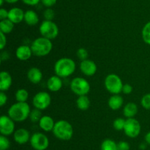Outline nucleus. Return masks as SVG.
<instances>
[{
	"label": "nucleus",
	"instance_id": "nucleus-13",
	"mask_svg": "<svg viewBox=\"0 0 150 150\" xmlns=\"http://www.w3.org/2000/svg\"><path fill=\"white\" fill-rule=\"evenodd\" d=\"M32 135H30V132L28 129L25 128H19L16 129L13 133V138L16 143L21 144H26V143L30 141V138Z\"/></svg>",
	"mask_w": 150,
	"mask_h": 150
},
{
	"label": "nucleus",
	"instance_id": "nucleus-2",
	"mask_svg": "<svg viewBox=\"0 0 150 150\" xmlns=\"http://www.w3.org/2000/svg\"><path fill=\"white\" fill-rule=\"evenodd\" d=\"M76 69V63L69 57H61L54 64L55 74L61 78L68 77L74 73Z\"/></svg>",
	"mask_w": 150,
	"mask_h": 150
},
{
	"label": "nucleus",
	"instance_id": "nucleus-37",
	"mask_svg": "<svg viewBox=\"0 0 150 150\" xmlns=\"http://www.w3.org/2000/svg\"><path fill=\"white\" fill-rule=\"evenodd\" d=\"M133 86L131 85H130V84H125L123 85L122 92L124 94H130L133 92Z\"/></svg>",
	"mask_w": 150,
	"mask_h": 150
},
{
	"label": "nucleus",
	"instance_id": "nucleus-33",
	"mask_svg": "<svg viewBox=\"0 0 150 150\" xmlns=\"http://www.w3.org/2000/svg\"><path fill=\"white\" fill-rule=\"evenodd\" d=\"M43 16L45 20L53 21L55 16V13L51 8H46L43 12Z\"/></svg>",
	"mask_w": 150,
	"mask_h": 150
},
{
	"label": "nucleus",
	"instance_id": "nucleus-22",
	"mask_svg": "<svg viewBox=\"0 0 150 150\" xmlns=\"http://www.w3.org/2000/svg\"><path fill=\"white\" fill-rule=\"evenodd\" d=\"M138 113V106L134 102H128L124 106L123 115L127 119L134 118Z\"/></svg>",
	"mask_w": 150,
	"mask_h": 150
},
{
	"label": "nucleus",
	"instance_id": "nucleus-18",
	"mask_svg": "<svg viewBox=\"0 0 150 150\" xmlns=\"http://www.w3.org/2000/svg\"><path fill=\"white\" fill-rule=\"evenodd\" d=\"M56 122L50 116H42L40 121L38 122L40 128L44 132H51L53 131Z\"/></svg>",
	"mask_w": 150,
	"mask_h": 150
},
{
	"label": "nucleus",
	"instance_id": "nucleus-29",
	"mask_svg": "<svg viewBox=\"0 0 150 150\" xmlns=\"http://www.w3.org/2000/svg\"><path fill=\"white\" fill-rule=\"evenodd\" d=\"M126 119L123 118H117L113 122V126L114 129L117 131H122L124 129L125 125Z\"/></svg>",
	"mask_w": 150,
	"mask_h": 150
},
{
	"label": "nucleus",
	"instance_id": "nucleus-41",
	"mask_svg": "<svg viewBox=\"0 0 150 150\" xmlns=\"http://www.w3.org/2000/svg\"><path fill=\"white\" fill-rule=\"evenodd\" d=\"M10 57V54L7 51H3L1 53V60H7Z\"/></svg>",
	"mask_w": 150,
	"mask_h": 150
},
{
	"label": "nucleus",
	"instance_id": "nucleus-24",
	"mask_svg": "<svg viewBox=\"0 0 150 150\" xmlns=\"http://www.w3.org/2000/svg\"><path fill=\"white\" fill-rule=\"evenodd\" d=\"M14 25V24L8 19L1 20L0 21V32H3L5 35L10 33L13 30Z\"/></svg>",
	"mask_w": 150,
	"mask_h": 150
},
{
	"label": "nucleus",
	"instance_id": "nucleus-45",
	"mask_svg": "<svg viewBox=\"0 0 150 150\" xmlns=\"http://www.w3.org/2000/svg\"><path fill=\"white\" fill-rule=\"evenodd\" d=\"M4 1H5L4 0H0V6H2Z\"/></svg>",
	"mask_w": 150,
	"mask_h": 150
},
{
	"label": "nucleus",
	"instance_id": "nucleus-11",
	"mask_svg": "<svg viewBox=\"0 0 150 150\" xmlns=\"http://www.w3.org/2000/svg\"><path fill=\"white\" fill-rule=\"evenodd\" d=\"M15 121L7 115L0 117V133L4 136H10L15 132Z\"/></svg>",
	"mask_w": 150,
	"mask_h": 150
},
{
	"label": "nucleus",
	"instance_id": "nucleus-19",
	"mask_svg": "<svg viewBox=\"0 0 150 150\" xmlns=\"http://www.w3.org/2000/svg\"><path fill=\"white\" fill-rule=\"evenodd\" d=\"M27 78L30 82L33 84H38L42 79V73L40 69L37 67H32L28 70Z\"/></svg>",
	"mask_w": 150,
	"mask_h": 150
},
{
	"label": "nucleus",
	"instance_id": "nucleus-43",
	"mask_svg": "<svg viewBox=\"0 0 150 150\" xmlns=\"http://www.w3.org/2000/svg\"><path fill=\"white\" fill-rule=\"evenodd\" d=\"M147 145L148 144H146V142L145 143H142L141 144H139V149H140L141 150H145L146 148H147Z\"/></svg>",
	"mask_w": 150,
	"mask_h": 150
},
{
	"label": "nucleus",
	"instance_id": "nucleus-7",
	"mask_svg": "<svg viewBox=\"0 0 150 150\" xmlns=\"http://www.w3.org/2000/svg\"><path fill=\"white\" fill-rule=\"evenodd\" d=\"M40 33L41 36L46 38L49 40L55 39L59 35V29L57 24L53 21L44 20L41 23L39 27Z\"/></svg>",
	"mask_w": 150,
	"mask_h": 150
},
{
	"label": "nucleus",
	"instance_id": "nucleus-40",
	"mask_svg": "<svg viewBox=\"0 0 150 150\" xmlns=\"http://www.w3.org/2000/svg\"><path fill=\"white\" fill-rule=\"evenodd\" d=\"M25 4L29 6H35L39 4L41 0H21Z\"/></svg>",
	"mask_w": 150,
	"mask_h": 150
},
{
	"label": "nucleus",
	"instance_id": "nucleus-42",
	"mask_svg": "<svg viewBox=\"0 0 150 150\" xmlns=\"http://www.w3.org/2000/svg\"><path fill=\"white\" fill-rule=\"evenodd\" d=\"M144 140H145V142H146L148 145L150 146V131L145 135Z\"/></svg>",
	"mask_w": 150,
	"mask_h": 150
},
{
	"label": "nucleus",
	"instance_id": "nucleus-26",
	"mask_svg": "<svg viewBox=\"0 0 150 150\" xmlns=\"http://www.w3.org/2000/svg\"><path fill=\"white\" fill-rule=\"evenodd\" d=\"M29 92L24 88L18 89L15 94L16 101H18V102H26L29 99Z\"/></svg>",
	"mask_w": 150,
	"mask_h": 150
},
{
	"label": "nucleus",
	"instance_id": "nucleus-10",
	"mask_svg": "<svg viewBox=\"0 0 150 150\" xmlns=\"http://www.w3.org/2000/svg\"><path fill=\"white\" fill-rule=\"evenodd\" d=\"M142 130L141 124L137 119L135 118L127 119L125 121V125L123 131L127 137L130 138H135L139 135Z\"/></svg>",
	"mask_w": 150,
	"mask_h": 150
},
{
	"label": "nucleus",
	"instance_id": "nucleus-14",
	"mask_svg": "<svg viewBox=\"0 0 150 150\" xmlns=\"http://www.w3.org/2000/svg\"><path fill=\"white\" fill-rule=\"evenodd\" d=\"M25 12L20 7H12L9 10L8 19L11 21L14 24H20L21 22L24 20Z\"/></svg>",
	"mask_w": 150,
	"mask_h": 150
},
{
	"label": "nucleus",
	"instance_id": "nucleus-9",
	"mask_svg": "<svg viewBox=\"0 0 150 150\" xmlns=\"http://www.w3.org/2000/svg\"><path fill=\"white\" fill-rule=\"evenodd\" d=\"M51 103V95L45 91H40L37 93L32 99V104L35 108L39 109L40 110L48 108Z\"/></svg>",
	"mask_w": 150,
	"mask_h": 150
},
{
	"label": "nucleus",
	"instance_id": "nucleus-4",
	"mask_svg": "<svg viewBox=\"0 0 150 150\" xmlns=\"http://www.w3.org/2000/svg\"><path fill=\"white\" fill-rule=\"evenodd\" d=\"M54 136L61 141H69L73 136V128L71 124L66 120H59L56 121L53 129Z\"/></svg>",
	"mask_w": 150,
	"mask_h": 150
},
{
	"label": "nucleus",
	"instance_id": "nucleus-23",
	"mask_svg": "<svg viewBox=\"0 0 150 150\" xmlns=\"http://www.w3.org/2000/svg\"><path fill=\"white\" fill-rule=\"evenodd\" d=\"M90 100L87 95L79 96L76 99V106L79 110H82V111L88 110L90 107Z\"/></svg>",
	"mask_w": 150,
	"mask_h": 150
},
{
	"label": "nucleus",
	"instance_id": "nucleus-39",
	"mask_svg": "<svg viewBox=\"0 0 150 150\" xmlns=\"http://www.w3.org/2000/svg\"><path fill=\"white\" fill-rule=\"evenodd\" d=\"M8 13L9 10L1 7L0 9V20H4V19H8Z\"/></svg>",
	"mask_w": 150,
	"mask_h": 150
},
{
	"label": "nucleus",
	"instance_id": "nucleus-8",
	"mask_svg": "<svg viewBox=\"0 0 150 150\" xmlns=\"http://www.w3.org/2000/svg\"><path fill=\"white\" fill-rule=\"evenodd\" d=\"M31 146L35 150H45L49 146V139L42 132H35L30 138Z\"/></svg>",
	"mask_w": 150,
	"mask_h": 150
},
{
	"label": "nucleus",
	"instance_id": "nucleus-38",
	"mask_svg": "<svg viewBox=\"0 0 150 150\" xmlns=\"http://www.w3.org/2000/svg\"><path fill=\"white\" fill-rule=\"evenodd\" d=\"M7 101V96L4 91L0 92V106L3 107Z\"/></svg>",
	"mask_w": 150,
	"mask_h": 150
},
{
	"label": "nucleus",
	"instance_id": "nucleus-35",
	"mask_svg": "<svg viewBox=\"0 0 150 150\" xmlns=\"http://www.w3.org/2000/svg\"><path fill=\"white\" fill-rule=\"evenodd\" d=\"M7 44V37L5 34L0 32V49L2 51L6 46Z\"/></svg>",
	"mask_w": 150,
	"mask_h": 150
},
{
	"label": "nucleus",
	"instance_id": "nucleus-16",
	"mask_svg": "<svg viewBox=\"0 0 150 150\" xmlns=\"http://www.w3.org/2000/svg\"><path fill=\"white\" fill-rule=\"evenodd\" d=\"M47 88L51 92H57L62 88L63 82L62 78L57 75H53L47 81Z\"/></svg>",
	"mask_w": 150,
	"mask_h": 150
},
{
	"label": "nucleus",
	"instance_id": "nucleus-44",
	"mask_svg": "<svg viewBox=\"0 0 150 150\" xmlns=\"http://www.w3.org/2000/svg\"><path fill=\"white\" fill-rule=\"evenodd\" d=\"M5 2L8 3V4H15V3L18 2L19 0H4Z\"/></svg>",
	"mask_w": 150,
	"mask_h": 150
},
{
	"label": "nucleus",
	"instance_id": "nucleus-1",
	"mask_svg": "<svg viewBox=\"0 0 150 150\" xmlns=\"http://www.w3.org/2000/svg\"><path fill=\"white\" fill-rule=\"evenodd\" d=\"M31 109L27 102L16 101L8 109L7 115L15 122H22L29 117Z\"/></svg>",
	"mask_w": 150,
	"mask_h": 150
},
{
	"label": "nucleus",
	"instance_id": "nucleus-36",
	"mask_svg": "<svg viewBox=\"0 0 150 150\" xmlns=\"http://www.w3.org/2000/svg\"><path fill=\"white\" fill-rule=\"evenodd\" d=\"M57 0H41V3L46 8H51L57 3Z\"/></svg>",
	"mask_w": 150,
	"mask_h": 150
},
{
	"label": "nucleus",
	"instance_id": "nucleus-12",
	"mask_svg": "<svg viewBox=\"0 0 150 150\" xmlns=\"http://www.w3.org/2000/svg\"><path fill=\"white\" fill-rule=\"evenodd\" d=\"M79 67H80V70L82 74L87 76H94L98 70L96 63L93 60H91L89 59L81 61Z\"/></svg>",
	"mask_w": 150,
	"mask_h": 150
},
{
	"label": "nucleus",
	"instance_id": "nucleus-20",
	"mask_svg": "<svg viewBox=\"0 0 150 150\" xmlns=\"http://www.w3.org/2000/svg\"><path fill=\"white\" fill-rule=\"evenodd\" d=\"M124 104L123 98L120 94H112L108 101V107L113 110H117L121 108Z\"/></svg>",
	"mask_w": 150,
	"mask_h": 150
},
{
	"label": "nucleus",
	"instance_id": "nucleus-30",
	"mask_svg": "<svg viewBox=\"0 0 150 150\" xmlns=\"http://www.w3.org/2000/svg\"><path fill=\"white\" fill-rule=\"evenodd\" d=\"M10 147V141L7 136H0V150H8Z\"/></svg>",
	"mask_w": 150,
	"mask_h": 150
},
{
	"label": "nucleus",
	"instance_id": "nucleus-27",
	"mask_svg": "<svg viewBox=\"0 0 150 150\" xmlns=\"http://www.w3.org/2000/svg\"><path fill=\"white\" fill-rule=\"evenodd\" d=\"M42 112L40 110L37 108H34L31 110L30 114H29V119L32 123H38L42 118Z\"/></svg>",
	"mask_w": 150,
	"mask_h": 150
},
{
	"label": "nucleus",
	"instance_id": "nucleus-17",
	"mask_svg": "<svg viewBox=\"0 0 150 150\" xmlns=\"http://www.w3.org/2000/svg\"><path fill=\"white\" fill-rule=\"evenodd\" d=\"M13 84V78L10 73L5 71H2L0 73V91H7Z\"/></svg>",
	"mask_w": 150,
	"mask_h": 150
},
{
	"label": "nucleus",
	"instance_id": "nucleus-28",
	"mask_svg": "<svg viewBox=\"0 0 150 150\" xmlns=\"http://www.w3.org/2000/svg\"><path fill=\"white\" fill-rule=\"evenodd\" d=\"M142 38L143 41L146 44L150 46V21L147 22L146 24L144 26L142 32Z\"/></svg>",
	"mask_w": 150,
	"mask_h": 150
},
{
	"label": "nucleus",
	"instance_id": "nucleus-34",
	"mask_svg": "<svg viewBox=\"0 0 150 150\" xmlns=\"http://www.w3.org/2000/svg\"><path fill=\"white\" fill-rule=\"evenodd\" d=\"M118 150H130V146L128 142L125 141H121L117 143Z\"/></svg>",
	"mask_w": 150,
	"mask_h": 150
},
{
	"label": "nucleus",
	"instance_id": "nucleus-32",
	"mask_svg": "<svg viewBox=\"0 0 150 150\" xmlns=\"http://www.w3.org/2000/svg\"><path fill=\"white\" fill-rule=\"evenodd\" d=\"M141 104L146 110H150V93L143 96L141 99Z\"/></svg>",
	"mask_w": 150,
	"mask_h": 150
},
{
	"label": "nucleus",
	"instance_id": "nucleus-31",
	"mask_svg": "<svg viewBox=\"0 0 150 150\" xmlns=\"http://www.w3.org/2000/svg\"><path fill=\"white\" fill-rule=\"evenodd\" d=\"M76 55H77L78 58L81 60V61H82V60H85L88 59L89 53H88V51L86 49L80 48L76 51Z\"/></svg>",
	"mask_w": 150,
	"mask_h": 150
},
{
	"label": "nucleus",
	"instance_id": "nucleus-6",
	"mask_svg": "<svg viewBox=\"0 0 150 150\" xmlns=\"http://www.w3.org/2000/svg\"><path fill=\"white\" fill-rule=\"evenodd\" d=\"M70 89L77 96L87 95L90 91V84L85 78L77 76L70 82Z\"/></svg>",
	"mask_w": 150,
	"mask_h": 150
},
{
	"label": "nucleus",
	"instance_id": "nucleus-25",
	"mask_svg": "<svg viewBox=\"0 0 150 150\" xmlns=\"http://www.w3.org/2000/svg\"><path fill=\"white\" fill-rule=\"evenodd\" d=\"M100 150H118V146L114 140L106 138L101 144Z\"/></svg>",
	"mask_w": 150,
	"mask_h": 150
},
{
	"label": "nucleus",
	"instance_id": "nucleus-5",
	"mask_svg": "<svg viewBox=\"0 0 150 150\" xmlns=\"http://www.w3.org/2000/svg\"><path fill=\"white\" fill-rule=\"evenodd\" d=\"M104 85L107 91L111 94H120L122 91L123 82L122 79L116 74H109L104 80Z\"/></svg>",
	"mask_w": 150,
	"mask_h": 150
},
{
	"label": "nucleus",
	"instance_id": "nucleus-21",
	"mask_svg": "<svg viewBox=\"0 0 150 150\" xmlns=\"http://www.w3.org/2000/svg\"><path fill=\"white\" fill-rule=\"evenodd\" d=\"M25 23L29 26H35L39 22L40 19L38 13L32 10H28L25 12L24 20Z\"/></svg>",
	"mask_w": 150,
	"mask_h": 150
},
{
	"label": "nucleus",
	"instance_id": "nucleus-3",
	"mask_svg": "<svg viewBox=\"0 0 150 150\" xmlns=\"http://www.w3.org/2000/svg\"><path fill=\"white\" fill-rule=\"evenodd\" d=\"M30 46L34 55L37 57H45L51 51L53 44L51 40L41 36L34 40Z\"/></svg>",
	"mask_w": 150,
	"mask_h": 150
},
{
	"label": "nucleus",
	"instance_id": "nucleus-15",
	"mask_svg": "<svg viewBox=\"0 0 150 150\" xmlns=\"http://www.w3.org/2000/svg\"><path fill=\"white\" fill-rule=\"evenodd\" d=\"M33 54L31 46L27 45H21L16 49V57L21 61L29 60Z\"/></svg>",
	"mask_w": 150,
	"mask_h": 150
}]
</instances>
